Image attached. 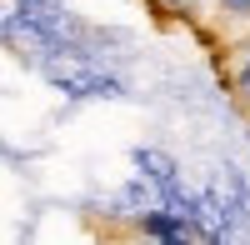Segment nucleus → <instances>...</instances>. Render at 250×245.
Here are the masks:
<instances>
[{"instance_id": "nucleus-1", "label": "nucleus", "mask_w": 250, "mask_h": 245, "mask_svg": "<svg viewBox=\"0 0 250 245\" xmlns=\"http://www.w3.org/2000/svg\"><path fill=\"white\" fill-rule=\"evenodd\" d=\"M230 85H235V95L250 105V55H240V60H235V70H230Z\"/></svg>"}, {"instance_id": "nucleus-4", "label": "nucleus", "mask_w": 250, "mask_h": 245, "mask_svg": "<svg viewBox=\"0 0 250 245\" xmlns=\"http://www.w3.org/2000/svg\"><path fill=\"white\" fill-rule=\"evenodd\" d=\"M190 5H205V0H190Z\"/></svg>"}, {"instance_id": "nucleus-3", "label": "nucleus", "mask_w": 250, "mask_h": 245, "mask_svg": "<svg viewBox=\"0 0 250 245\" xmlns=\"http://www.w3.org/2000/svg\"><path fill=\"white\" fill-rule=\"evenodd\" d=\"M240 55H250V35H245V40H240Z\"/></svg>"}, {"instance_id": "nucleus-2", "label": "nucleus", "mask_w": 250, "mask_h": 245, "mask_svg": "<svg viewBox=\"0 0 250 245\" xmlns=\"http://www.w3.org/2000/svg\"><path fill=\"white\" fill-rule=\"evenodd\" d=\"M225 20H250V0H215Z\"/></svg>"}]
</instances>
